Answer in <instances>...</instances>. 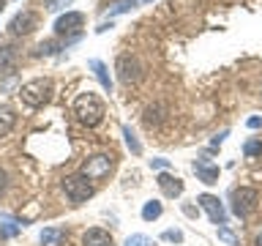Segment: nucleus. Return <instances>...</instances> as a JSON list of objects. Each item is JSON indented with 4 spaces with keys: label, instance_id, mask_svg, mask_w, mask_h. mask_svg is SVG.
Segmentation results:
<instances>
[{
    "label": "nucleus",
    "instance_id": "nucleus-1",
    "mask_svg": "<svg viewBox=\"0 0 262 246\" xmlns=\"http://www.w3.org/2000/svg\"><path fill=\"white\" fill-rule=\"evenodd\" d=\"M74 115L82 126H98L104 120V101L96 93H79L77 101H74Z\"/></svg>",
    "mask_w": 262,
    "mask_h": 246
},
{
    "label": "nucleus",
    "instance_id": "nucleus-2",
    "mask_svg": "<svg viewBox=\"0 0 262 246\" xmlns=\"http://www.w3.org/2000/svg\"><path fill=\"white\" fill-rule=\"evenodd\" d=\"M19 98H22V104H28V107H44L49 98H52V82L49 79L25 82L22 90H19Z\"/></svg>",
    "mask_w": 262,
    "mask_h": 246
},
{
    "label": "nucleus",
    "instance_id": "nucleus-3",
    "mask_svg": "<svg viewBox=\"0 0 262 246\" xmlns=\"http://www.w3.org/2000/svg\"><path fill=\"white\" fill-rule=\"evenodd\" d=\"M257 202H259V194L257 189L251 186H241L232 192V211L237 219H249L254 211H257Z\"/></svg>",
    "mask_w": 262,
    "mask_h": 246
},
{
    "label": "nucleus",
    "instance_id": "nucleus-4",
    "mask_svg": "<svg viewBox=\"0 0 262 246\" xmlns=\"http://www.w3.org/2000/svg\"><path fill=\"white\" fill-rule=\"evenodd\" d=\"M112 167H115V161H112L110 153H96L82 164V175H85L88 180H101L112 172Z\"/></svg>",
    "mask_w": 262,
    "mask_h": 246
},
{
    "label": "nucleus",
    "instance_id": "nucleus-5",
    "mask_svg": "<svg viewBox=\"0 0 262 246\" xmlns=\"http://www.w3.org/2000/svg\"><path fill=\"white\" fill-rule=\"evenodd\" d=\"M63 189H66V194H69V200L71 202H85L88 197H93V186H90V180L82 175H69L63 180Z\"/></svg>",
    "mask_w": 262,
    "mask_h": 246
},
{
    "label": "nucleus",
    "instance_id": "nucleus-6",
    "mask_svg": "<svg viewBox=\"0 0 262 246\" xmlns=\"http://www.w3.org/2000/svg\"><path fill=\"white\" fill-rule=\"evenodd\" d=\"M205 208V213L210 216V221L216 227H224L227 224V211H224V205L219 202V197H213V194H200V200H196Z\"/></svg>",
    "mask_w": 262,
    "mask_h": 246
},
{
    "label": "nucleus",
    "instance_id": "nucleus-7",
    "mask_svg": "<svg viewBox=\"0 0 262 246\" xmlns=\"http://www.w3.org/2000/svg\"><path fill=\"white\" fill-rule=\"evenodd\" d=\"M85 25V16H82L79 11H66L63 16H57L55 19V33L57 36H69V33H74L77 36V30Z\"/></svg>",
    "mask_w": 262,
    "mask_h": 246
},
{
    "label": "nucleus",
    "instance_id": "nucleus-8",
    "mask_svg": "<svg viewBox=\"0 0 262 246\" xmlns=\"http://www.w3.org/2000/svg\"><path fill=\"white\" fill-rule=\"evenodd\" d=\"M118 77L123 82H137L139 77H142V63H139L137 57H131V55H120L118 57Z\"/></svg>",
    "mask_w": 262,
    "mask_h": 246
},
{
    "label": "nucleus",
    "instance_id": "nucleus-9",
    "mask_svg": "<svg viewBox=\"0 0 262 246\" xmlns=\"http://www.w3.org/2000/svg\"><path fill=\"white\" fill-rule=\"evenodd\" d=\"M36 22H38V16L33 11H19L11 22H8V30H11L14 36H28V33L36 30Z\"/></svg>",
    "mask_w": 262,
    "mask_h": 246
},
{
    "label": "nucleus",
    "instance_id": "nucleus-10",
    "mask_svg": "<svg viewBox=\"0 0 262 246\" xmlns=\"http://www.w3.org/2000/svg\"><path fill=\"white\" fill-rule=\"evenodd\" d=\"M194 172L200 175L202 183H216L219 180V164H213L210 159H205V156L194 161Z\"/></svg>",
    "mask_w": 262,
    "mask_h": 246
},
{
    "label": "nucleus",
    "instance_id": "nucleus-11",
    "mask_svg": "<svg viewBox=\"0 0 262 246\" xmlns=\"http://www.w3.org/2000/svg\"><path fill=\"white\" fill-rule=\"evenodd\" d=\"M156 183H159V189L167 197H180V194H183V180L175 178V175H169V172H161V175L156 178Z\"/></svg>",
    "mask_w": 262,
    "mask_h": 246
},
{
    "label": "nucleus",
    "instance_id": "nucleus-12",
    "mask_svg": "<svg viewBox=\"0 0 262 246\" xmlns=\"http://www.w3.org/2000/svg\"><path fill=\"white\" fill-rule=\"evenodd\" d=\"M82 243L85 246H112V235L101 227H93V230H88V233L82 235Z\"/></svg>",
    "mask_w": 262,
    "mask_h": 246
},
{
    "label": "nucleus",
    "instance_id": "nucleus-13",
    "mask_svg": "<svg viewBox=\"0 0 262 246\" xmlns=\"http://www.w3.org/2000/svg\"><path fill=\"white\" fill-rule=\"evenodd\" d=\"M88 69L93 71V77L101 82V88L106 90V93H110V90H112V79H110V71H106V66H104L101 60H96V57H93V60H88Z\"/></svg>",
    "mask_w": 262,
    "mask_h": 246
},
{
    "label": "nucleus",
    "instance_id": "nucleus-14",
    "mask_svg": "<svg viewBox=\"0 0 262 246\" xmlns=\"http://www.w3.org/2000/svg\"><path fill=\"white\" fill-rule=\"evenodd\" d=\"M63 238H66L63 227H44L41 235H38V241H41V246H60Z\"/></svg>",
    "mask_w": 262,
    "mask_h": 246
},
{
    "label": "nucleus",
    "instance_id": "nucleus-15",
    "mask_svg": "<svg viewBox=\"0 0 262 246\" xmlns=\"http://www.w3.org/2000/svg\"><path fill=\"white\" fill-rule=\"evenodd\" d=\"M14 123H16L14 110H8V107H0V137L8 134V131L14 129Z\"/></svg>",
    "mask_w": 262,
    "mask_h": 246
},
{
    "label": "nucleus",
    "instance_id": "nucleus-16",
    "mask_svg": "<svg viewBox=\"0 0 262 246\" xmlns=\"http://www.w3.org/2000/svg\"><path fill=\"white\" fill-rule=\"evenodd\" d=\"M142 3H153V0H120V3H115V8H110V16L126 14V11H131V8L142 6Z\"/></svg>",
    "mask_w": 262,
    "mask_h": 246
},
{
    "label": "nucleus",
    "instance_id": "nucleus-17",
    "mask_svg": "<svg viewBox=\"0 0 262 246\" xmlns=\"http://www.w3.org/2000/svg\"><path fill=\"white\" fill-rule=\"evenodd\" d=\"M123 137H126V145H128L131 153H134V156L142 153V145H139V139H137L134 131H131V126H123Z\"/></svg>",
    "mask_w": 262,
    "mask_h": 246
},
{
    "label": "nucleus",
    "instance_id": "nucleus-18",
    "mask_svg": "<svg viewBox=\"0 0 262 246\" xmlns=\"http://www.w3.org/2000/svg\"><path fill=\"white\" fill-rule=\"evenodd\" d=\"M159 216H161V202H156V200L145 202V208H142V219H145V221H153V219H159Z\"/></svg>",
    "mask_w": 262,
    "mask_h": 246
},
{
    "label": "nucleus",
    "instance_id": "nucleus-19",
    "mask_svg": "<svg viewBox=\"0 0 262 246\" xmlns=\"http://www.w3.org/2000/svg\"><path fill=\"white\" fill-rule=\"evenodd\" d=\"M19 230H22V224H16V221H11V219L0 221V235H3V238H14Z\"/></svg>",
    "mask_w": 262,
    "mask_h": 246
},
{
    "label": "nucleus",
    "instance_id": "nucleus-20",
    "mask_svg": "<svg viewBox=\"0 0 262 246\" xmlns=\"http://www.w3.org/2000/svg\"><path fill=\"white\" fill-rule=\"evenodd\" d=\"M126 246H156V241L147 238V235H142V233H137V235H131L126 241Z\"/></svg>",
    "mask_w": 262,
    "mask_h": 246
},
{
    "label": "nucleus",
    "instance_id": "nucleus-21",
    "mask_svg": "<svg viewBox=\"0 0 262 246\" xmlns=\"http://www.w3.org/2000/svg\"><path fill=\"white\" fill-rule=\"evenodd\" d=\"M243 153L246 156H262V139H249L243 145Z\"/></svg>",
    "mask_w": 262,
    "mask_h": 246
},
{
    "label": "nucleus",
    "instance_id": "nucleus-22",
    "mask_svg": "<svg viewBox=\"0 0 262 246\" xmlns=\"http://www.w3.org/2000/svg\"><path fill=\"white\" fill-rule=\"evenodd\" d=\"M57 52V41H44L36 47V55H55Z\"/></svg>",
    "mask_w": 262,
    "mask_h": 246
},
{
    "label": "nucleus",
    "instance_id": "nucleus-23",
    "mask_svg": "<svg viewBox=\"0 0 262 246\" xmlns=\"http://www.w3.org/2000/svg\"><path fill=\"white\" fill-rule=\"evenodd\" d=\"M69 3H71V0H47V8H49V11H60V8H66Z\"/></svg>",
    "mask_w": 262,
    "mask_h": 246
},
{
    "label": "nucleus",
    "instance_id": "nucleus-24",
    "mask_svg": "<svg viewBox=\"0 0 262 246\" xmlns=\"http://www.w3.org/2000/svg\"><path fill=\"white\" fill-rule=\"evenodd\" d=\"M164 241H175V243H180V241H183V233H180V230H167V233H164Z\"/></svg>",
    "mask_w": 262,
    "mask_h": 246
},
{
    "label": "nucleus",
    "instance_id": "nucleus-25",
    "mask_svg": "<svg viewBox=\"0 0 262 246\" xmlns=\"http://www.w3.org/2000/svg\"><path fill=\"white\" fill-rule=\"evenodd\" d=\"M219 235H221V238H224V241H227V243H232V246L237 243V241H235V235H232V233H229V230H224V227H219Z\"/></svg>",
    "mask_w": 262,
    "mask_h": 246
},
{
    "label": "nucleus",
    "instance_id": "nucleus-26",
    "mask_svg": "<svg viewBox=\"0 0 262 246\" xmlns=\"http://www.w3.org/2000/svg\"><path fill=\"white\" fill-rule=\"evenodd\" d=\"M150 167H153V170H167V167H169V159H153Z\"/></svg>",
    "mask_w": 262,
    "mask_h": 246
},
{
    "label": "nucleus",
    "instance_id": "nucleus-27",
    "mask_svg": "<svg viewBox=\"0 0 262 246\" xmlns=\"http://www.w3.org/2000/svg\"><path fill=\"white\" fill-rule=\"evenodd\" d=\"M246 126H249V129H262V118H259V115H254V118L246 120Z\"/></svg>",
    "mask_w": 262,
    "mask_h": 246
},
{
    "label": "nucleus",
    "instance_id": "nucleus-28",
    "mask_svg": "<svg viewBox=\"0 0 262 246\" xmlns=\"http://www.w3.org/2000/svg\"><path fill=\"white\" fill-rule=\"evenodd\" d=\"M6 189H8V175H6L3 170H0V197L6 194Z\"/></svg>",
    "mask_w": 262,
    "mask_h": 246
},
{
    "label": "nucleus",
    "instance_id": "nucleus-29",
    "mask_svg": "<svg viewBox=\"0 0 262 246\" xmlns=\"http://www.w3.org/2000/svg\"><path fill=\"white\" fill-rule=\"evenodd\" d=\"M224 137H227V131H221V134H216V137H213V145H221V142H224Z\"/></svg>",
    "mask_w": 262,
    "mask_h": 246
},
{
    "label": "nucleus",
    "instance_id": "nucleus-30",
    "mask_svg": "<svg viewBox=\"0 0 262 246\" xmlns=\"http://www.w3.org/2000/svg\"><path fill=\"white\" fill-rule=\"evenodd\" d=\"M257 246H262V233L257 235Z\"/></svg>",
    "mask_w": 262,
    "mask_h": 246
},
{
    "label": "nucleus",
    "instance_id": "nucleus-31",
    "mask_svg": "<svg viewBox=\"0 0 262 246\" xmlns=\"http://www.w3.org/2000/svg\"><path fill=\"white\" fill-rule=\"evenodd\" d=\"M3 6H6V0H0V8H3Z\"/></svg>",
    "mask_w": 262,
    "mask_h": 246
}]
</instances>
